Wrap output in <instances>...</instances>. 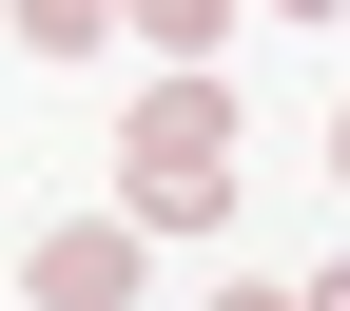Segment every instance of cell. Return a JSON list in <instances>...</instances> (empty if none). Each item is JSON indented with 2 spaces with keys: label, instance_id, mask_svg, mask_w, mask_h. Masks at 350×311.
<instances>
[{
  "label": "cell",
  "instance_id": "52a82bcc",
  "mask_svg": "<svg viewBox=\"0 0 350 311\" xmlns=\"http://www.w3.org/2000/svg\"><path fill=\"white\" fill-rule=\"evenodd\" d=\"M331 311H350V292H331Z\"/></svg>",
  "mask_w": 350,
  "mask_h": 311
},
{
  "label": "cell",
  "instance_id": "5b68a950",
  "mask_svg": "<svg viewBox=\"0 0 350 311\" xmlns=\"http://www.w3.org/2000/svg\"><path fill=\"white\" fill-rule=\"evenodd\" d=\"M214 311H312V292H214Z\"/></svg>",
  "mask_w": 350,
  "mask_h": 311
},
{
  "label": "cell",
  "instance_id": "6da1fadb",
  "mask_svg": "<svg viewBox=\"0 0 350 311\" xmlns=\"http://www.w3.org/2000/svg\"><path fill=\"white\" fill-rule=\"evenodd\" d=\"M137 234H195V214H234V98H214V59H175L137 98Z\"/></svg>",
  "mask_w": 350,
  "mask_h": 311
},
{
  "label": "cell",
  "instance_id": "7a4b0ae2",
  "mask_svg": "<svg viewBox=\"0 0 350 311\" xmlns=\"http://www.w3.org/2000/svg\"><path fill=\"white\" fill-rule=\"evenodd\" d=\"M20 292H39V311H137V214H59Z\"/></svg>",
  "mask_w": 350,
  "mask_h": 311
},
{
  "label": "cell",
  "instance_id": "3957f363",
  "mask_svg": "<svg viewBox=\"0 0 350 311\" xmlns=\"http://www.w3.org/2000/svg\"><path fill=\"white\" fill-rule=\"evenodd\" d=\"M117 20H137L156 59H214V39H234V0H117Z\"/></svg>",
  "mask_w": 350,
  "mask_h": 311
},
{
  "label": "cell",
  "instance_id": "277c9868",
  "mask_svg": "<svg viewBox=\"0 0 350 311\" xmlns=\"http://www.w3.org/2000/svg\"><path fill=\"white\" fill-rule=\"evenodd\" d=\"M20 39H39V59H98V39H117V0H20Z\"/></svg>",
  "mask_w": 350,
  "mask_h": 311
},
{
  "label": "cell",
  "instance_id": "8992f818",
  "mask_svg": "<svg viewBox=\"0 0 350 311\" xmlns=\"http://www.w3.org/2000/svg\"><path fill=\"white\" fill-rule=\"evenodd\" d=\"M331 175H350V117H331Z\"/></svg>",
  "mask_w": 350,
  "mask_h": 311
}]
</instances>
